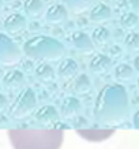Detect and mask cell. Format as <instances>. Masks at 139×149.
<instances>
[{
	"instance_id": "cell-1",
	"label": "cell",
	"mask_w": 139,
	"mask_h": 149,
	"mask_svg": "<svg viewBox=\"0 0 139 149\" xmlns=\"http://www.w3.org/2000/svg\"><path fill=\"white\" fill-rule=\"evenodd\" d=\"M14 149H60L64 133L46 129H12L7 131Z\"/></svg>"
},
{
	"instance_id": "cell-2",
	"label": "cell",
	"mask_w": 139,
	"mask_h": 149,
	"mask_svg": "<svg viewBox=\"0 0 139 149\" xmlns=\"http://www.w3.org/2000/svg\"><path fill=\"white\" fill-rule=\"evenodd\" d=\"M128 96L120 85H106L100 92L97 99V113L101 119H119L127 111Z\"/></svg>"
},
{
	"instance_id": "cell-3",
	"label": "cell",
	"mask_w": 139,
	"mask_h": 149,
	"mask_svg": "<svg viewBox=\"0 0 139 149\" xmlns=\"http://www.w3.org/2000/svg\"><path fill=\"white\" fill-rule=\"evenodd\" d=\"M23 54L30 59L57 60L66 54V47L50 36H34L25 41Z\"/></svg>"
},
{
	"instance_id": "cell-4",
	"label": "cell",
	"mask_w": 139,
	"mask_h": 149,
	"mask_svg": "<svg viewBox=\"0 0 139 149\" xmlns=\"http://www.w3.org/2000/svg\"><path fill=\"white\" fill-rule=\"evenodd\" d=\"M22 58V49L6 33L0 32V63L14 64Z\"/></svg>"
},
{
	"instance_id": "cell-5",
	"label": "cell",
	"mask_w": 139,
	"mask_h": 149,
	"mask_svg": "<svg viewBox=\"0 0 139 149\" xmlns=\"http://www.w3.org/2000/svg\"><path fill=\"white\" fill-rule=\"evenodd\" d=\"M71 45L76 52L81 54H90L94 49L91 37L85 32H74L71 34Z\"/></svg>"
},
{
	"instance_id": "cell-6",
	"label": "cell",
	"mask_w": 139,
	"mask_h": 149,
	"mask_svg": "<svg viewBox=\"0 0 139 149\" xmlns=\"http://www.w3.org/2000/svg\"><path fill=\"white\" fill-rule=\"evenodd\" d=\"M112 64L113 62L109 56H106L104 54H97L90 59L89 68L90 71L93 74H95V75H102V74H106L112 68Z\"/></svg>"
},
{
	"instance_id": "cell-7",
	"label": "cell",
	"mask_w": 139,
	"mask_h": 149,
	"mask_svg": "<svg viewBox=\"0 0 139 149\" xmlns=\"http://www.w3.org/2000/svg\"><path fill=\"white\" fill-rule=\"evenodd\" d=\"M4 26L6 32L8 34H17V33H21L22 30H25L27 26V21H26V17L22 15V14H18V13H14V14H10L8 17L4 19Z\"/></svg>"
},
{
	"instance_id": "cell-8",
	"label": "cell",
	"mask_w": 139,
	"mask_h": 149,
	"mask_svg": "<svg viewBox=\"0 0 139 149\" xmlns=\"http://www.w3.org/2000/svg\"><path fill=\"white\" fill-rule=\"evenodd\" d=\"M78 70L79 66L76 63V60L71 58H67L62 60V63L59 64L57 67V75L60 77V79L68 81V79H74L78 75Z\"/></svg>"
},
{
	"instance_id": "cell-9",
	"label": "cell",
	"mask_w": 139,
	"mask_h": 149,
	"mask_svg": "<svg viewBox=\"0 0 139 149\" xmlns=\"http://www.w3.org/2000/svg\"><path fill=\"white\" fill-rule=\"evenodd\" d=\"M34 104H36V95L30 88H26V89H23L22 93L17 99L15 111L18 113L26 112L29 109H32V107H34Z\"/></svg>"
},
{
	"instance_id": "cell-10",
	"label": "cell",
	"mask_w": 139,
	"mask_h": 149,
	"mask_svg": "<svg viewBox=\"0 0 139 149\" xmlns=\"http://www.w3.org/2000/svg\"><path fill=\"white\" fill-rule=\"evenodd\" d=\"M112 17V10L108 4L105 3H98V4H95L91 11H90V15L89 18L91 22L94 23H104L109 21Z\"/></svg>"
},
{
	"instance_id": "cell-11",
	"label": "cell",
	"mask_w": 139,
	"mask_h": 149,
	"mask_svg": "<svg viewBox=\"0 0 139 149\" xmlns=\"http://www.w3.org/2000/svg\"><path fill=\"white\" fill-rule=\"evenodd\" d=\"M45 19L49 23H62L67 19V7L64 4H53L45 13Z\"/></svg>"
},
{
	"instance_id": "cell-12",
	"label": "cell",
	"mask_w": 139,
	"mask_h": 149,
	"mask_svg": "<svg viewBox=\"0 0 139 149\" xmlns=\"http://www.w3.org/2000/svg\"><path fill=\"white\" fill-rule=\"evenodd\" d=\"M90 37H91V41H93V45L98 47V48H104L111 41V32L105 26H98L93 30Z\"/></svg>"
},
{
	"instance_id": "cell-13",
	"label": "cell",
	"mask_w": 139,
	"mask_h": 149,
	"mask_svg": "<svg viewBox=\"0 0 139 149\" xmlns=\"http://www.w3.org/2000/svg\"><path fill=\"white\" fill-rule=\"evenodd\" d=\"M25 82V74L21 70H10L3 77V85L7 88H18Z\"/></svg>"
},
{
	"instance_id": "cell-14",
	"label": "cell",
	"mask_w": 139,
	"mask_h": 149,
	"mask_svg": "<svg viewBox=\"0 0 139 149\" xmlns=\"http://www.w3.org/2000/svg\"><path fill=\"white\" fill-rule=\"evenodd\" d=\"M115 78L121 82H130L135 78V68L127 63H120L115 67Z\"/></svg>"
},
{
	"instance_id": "cell-15",
	"label": "cell",
	"mask_w": 139,
	"mask_h": 149,
	"mask_svg": "<svg viewBox=\"0 0 139 149\" xmlns=\"http://www.w3.org/2000/svg\"><path fill=\"white\" fill-rule=\"evenodd\" d=\"M78 134L83 138L89 141H93V142H97V141H102L105 138L112 134V131L109 130H78Z\"/></svg>"
},
{
	"instance_id": "cell-16",
	"label": "cell",
	"mask_w": 139,
	"mask_h": 149,
	"mask_svg": "<svg viewBox=\"0 0 139 149\" xmlns=\"http://www.w3.org/2000/svg\"><path fill=\"white\" fill-rule=\"evenodd\" d=\"M34 74H36V77L38 79L44 82H49L55 78V70L48 63H40L34 68Z\"/></svg>"
},
{
	"instance_id": "cell-17",
	"label": "cell",
	"mask_w": 139,
	"mask_h": 149,
	"mask_svg": "<svg viewBox=\"0 0 139 149\" xmlns=\"http://www.w3.org/2000/svg\"><path fill=\"white\" fill-rule=\"evenodd\" d=\"M74 79H75L74 81V92H76V93H86L91 89V81H90L87 74L81 72Z\"/></svg>"
},
{
	"instance_id": "cell-18",
	"label": "cell",
	"mask_w": 139,
	"mask_h": 149,
	"mask_svg": "<svg viewBox=\"0 0 139 149\" xmlns=\"http://www.w3.org/2000/svg\"><path fill=\"white\" fill-rule=\"evenodd\" d=\"M42 1L41 0H25L23 3V11L29 17L37 18L42 14Z\"/></svg>"
},
{
	"instance_id": "cell-19",
	"label": "cell",
	"mask_w": 139,
	"mask_h": 149,
	"mask_svg": "<svg viewBox=\"0 0 139 149\" xmlns=\"http://www.w3.org/2000/svg\"><path fill=\"white\" fill-rule=\"evenodd\" d=\"M139 23V17L136 14H134L132 11L130 13H124L120 17V25L127 30H132L135 27L138 26Z\"/></svg>"
},
{
	"instance_id": "cell-20",
	"label": "cell",
	"mask_w": 139,
	"mask_h": 149,
	"mask_svg": "<svg viewBox=\"0 0 139 149\" xmlns=\"http://www.w3.org/2000/svg\"><path fill=\"white\" fill-rule=\"evenodd\" d=\"M124 47L128 52H139V33H128L124 38Z\"/></svg>"
},
{
	"instance_id": "cell-21",
	"label": "cell",
	"mask_w": 139,
	"mask_h": 149,
	"mask_svg": "<svg viewBox=\"0 0 139 149\" xmlns=\"http://www.w3.org/2000/svg\"><path fill=\"white\" fill-rule=\"evenodd\" d=\"M62 3H63L67 8L78 13V11H83V10L89 6L90 0H62Z\"/></svg>"
},
{
	"instance_id": "cell-22",
	"label": "cell",
	"mask_w": 139,
	"mask_h": 149,
	"mask_svg": "<svg viewBox=\"0 0 139 149\" xmlns=\"http://www.w3.org/2000/svg\"><path fill=\"white\" fill-rule=\"evenodd\" d=\"M128 4L131 7V11L139 17V0H128Z\"/></svg>"
},
{
	"instance_id": "cell-23",
	"label": "cell",
	"mask_w": 139,
	"mask_h": 149,
	"mask_svg": "<svg viewBox=\"0 0 139 149\" xmlns=\"http://www.w3.org/2000/svg\"><path fill=\"white\" fill-rule=\"evenodd\" d=\"M134 68L136 70V71H139V55L134 59Z\"/></svg>"
},
{
	"instance_id": "cell-24",
	"label": "cell",
	"mask_w": 139,
	"mask_h": 149,
	"mask_svg": "<svg viewBox=\"0 0 139 149\" xmlns=\"http://www.w3.org/2000/svg\"><path fill=\"white\" fill-rule=\"evenodd\" d=\"M6 104V97L3 95H0V107H3Z\"/></svg>"
},
{
	"instance_id": "cell-25",
	"label": "cell",
	"mask_w": 139,
	"mask_h": 149,
	"mask_svg": "<svg viewBox=\"0 0 139 149\" xmlns=\"http://www.w3.org/2000/svg\"><path fill=\"white\" fill-rule=\"evenodd\" d=\"M3 3H4V0H0V10L3 8Z\"/></svg>"
},
{
	"instance_id": "cell-26",
	"label": "cell",
	"mask_w": 139,
	"mask_h": 149,
	"mask_svg": "<svg viewBox=\"0 0 139 149\" xmlns=\"http://www.w3.org/2000/svg\"><path fill=\"white\" fill-rule=\"evenodd\" d=\"M135 120H136V122L139 123V113H138V115H136V118H135Z\"/></svg>"
}]
</instances>
